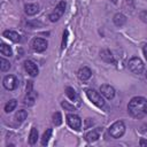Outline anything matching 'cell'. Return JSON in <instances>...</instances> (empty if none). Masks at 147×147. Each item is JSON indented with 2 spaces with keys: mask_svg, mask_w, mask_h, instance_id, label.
<instances>
[{
  "mask_svg": "<svg viewBox=\"0 0 147 147\" xmlns=\"http://www.w3.org/2000/svg\"><path fill=\"white\" fill-rule=\"evenodd\" d=\"M140 18H141V21L147 23V10H144V11L140 13Z\"/></svg>",
  "mask_w": 147,
  "mask_h": 147,
  "instance_id": "83f0119b",
  "label": "cell"
},
{
  "mask_svg": "<svg viewBox=\"0 0 147 147\" xmlns=\"http://www.w3.org/2000/svg\"><path fill=\"white\" fill-rule=\"evenodd\" d=\"M16 106H17V101L15 100V99H11V100H9L6 105H5V113H11L15 108H16Z\"/></svg>",
  "mask_w": 147,
  "mask_h": 147,
  "instance_id": "ffe728a7",
  "label": "cell"
},
{
  "mask_svg": "<svg viewBox=\"0 0 147 147\" xmlns=\"http://www.w3.org/2000/svg\"><path fill=\"white\" fill-rule=\"evenodd\" d=\"M65 6H67L65 1H63V0L60 1V2L55 6L54 10L49 14V16H48L49 21H51V22H57V21L63 16V14H64V11H65Z\"/></svg>",
  "mask_w": 147,
  "mask_h": 147,
  "instance_id": "277c9868",
  "label": "cell"
},
{
  "mask_svg": "<svg viewBox=\"0 0 147 147\" xmlns=\"http://www.w3.org/2000/svg\"><path fill=\"white\" fill-rule=\"evenodd\" d=\"M61 106L64 108V110H69V111H72V110H76L75 106L74 105H70L68 101H62L61 102Z\"/></svg>",
  "mask_w": 147,
  "mask_h": 147,
  "instance_id": "4316f807",
  "label": "cell"
},
{
  "mask_svg": "<svg viewBox=\"0 0 147 147\" xmlns=\"http://www.w3.org/2000/svg\"><path fill=\"white\" fill-rule=\"evenodd\" d=\"M127 67L130 69L131 72L136 74V75H140L142 71H144V62L140 57H137V56H133L129 60V63H127Z\"/></svg>",
  "mask_w": 147,
  "mask_h": 147,
  "instance_id": "3957f363",
  "label": "cell"
},
{
  "mask_svg": "<svg viewBox=\"0 0 147 147\" xmlns=\"http://www.w3.org/2000/svg\"><path fill=\"white\" fill-rule=\"evenodd\" d=\"M3 87L8 91H14L17 87V79L14 75H8L3 78Z\"/></svg>",
  "mask_w": 147,
  "mask_h": 147,
  "instance_id": "9c48e42d",
  "label": "cell"
},
{
  "mask_svg": "<svg viewBox=\"0 0 147 147\" xmlns=\"http://www.w3.org/2000/svg\"><path fill=\"white\" fill-rule=\"evenodd\" d=\"M146 78H147V74H146Z\"/></svg>",
  "mask_w": 147,
  "mask_h": 147,
  "instance_id": "d6a6232c",
  "label": "cell"
},
{
  "mask_svg": "<svg viewBox=\"0 0 147 147\" xmlns=\"http://www.w3.org/2000/svg\"><path fill=\"white\" fill-rule=\"evenodd\" d=\"M139 145H140L141 147H147V139L141 138V139H140V141H139Z\"/></svg>",
  "mask_w": 147,
  "mask_h": 147,
  "instance_id": "f1b7e54d",
  "label": "cell"
},
{
  "mask_svg": "<svg viewBox=\"0 0 147 147\" xmlns=\"http://www.w3.org/2000/svg\"><path fill=\"white\" fill-rule=\"evenodd\" d=\"M31 46H32V49H33L34 52L41 53V52L46 51V48H47V46H48V42H47V40H45V39H42V38H34V39L32 40Z\"/></svg>",
  "mask_w": 147,
  "mask_h": 147,
  "instance_id": "ba28073f",
  "label": "cell"
},
{
  "mask_svg": "<svg viewBox=\"0 0 147 147\" xmlns=\"http://www.w3.org/2000/svg\"><path fill=\"white\" fill-rule=\"evenodd\" d=\"M113 21H114V23H115V25H116V26H122V25H124V24H125V22H126V17H125L123 14L117 13V14H115V15H114Z\"/></svg>",
  "mask_w": 147,
  "mask_h": 147,
  "instance_id": "2e32d148",
  "label": "cell"
},
{
  "mask_svg": "<svg viewBox=\"0 0 147 147\" xmlns=\"http://www.w3.org/2000/svg\"><path fill=\"white\" fill-rule=\"evenodd\" d=\"M36 101V93L33 91V84L32 82H28L26 85V94L24 98V105L26 106H32Z\"/></svg>",
  "mask_w": 147,
  "mask_h": 147,
  "instance_id": "8992f818",
  "label": "cell"
},
{
  "mask_svg": "<svg viewBox=\"0 0 147 147\" xmlns=\"http://www.w3.org/2000/svg\"><path fill=\"white\" fill-rule=\"evenodd\" d=\"M2 36L5 38L11 40L13 42H20L21 41V36L16 31H14V30H6V31H3Z\"/></svg>",
  "mask_w": 147,
  "mask_h": 147,
  "instance_id": "4fadbf2b",
  "label": "cell"
},
{
  "mask_svg": "<svg viewBox=\"0 0 147 147\" xmlns=\"http://www.w3.org/2000/svg\"><path fill=\"white\" fill-rule=\"evenodd\" d=\"M65 118H67L68 125L71 129L76 130V131L80 130V127H82V119H80V117L78 115H76V114H68Z\"/></svg>",
  "mask_w": 147,
  "mask_h": 147,
  "instance_id": "52a82bcc",
  "label": "cell"
},
{
  "mask_svg": "<svg viewBox=\"0 0 147 147\" xmlns=\"http://www.w3.org/2000/svg\"><path fill=\"white\" fill-rule=\"evenodd\" d=\"M127 110L134 118H142L147 115V99L144 96H134L127 105Z\"/></svg>",
  "mask_w": 147,
  "mask_h": 147,
  "instance_id": "6da1fadb",
  "label": "cell"
},
{
  "mask_svg": "<svg viewBox=\"0 0 147 147\" xmlns=\"http://www.w3.org/2000/svg\"><path fill=\"white\" fill-rule=\"evenodd\" d=\"M142 52H144V55H145V59L147 60V44L144 46V48H142Z\"/></svg>",
  "mask_w": 147,
  "mask_h": 147,
  "instance_id": "4dcf8cb0",
  "label": "cell"
},
{
  "mask_svg": "<svg viewBox=\"0 0 147 147\" xmlns=\"http://www.w3.org/2000/svg\"><path fill=\"white\" fill-rule=\"evenodd\" d=\"M0 52H1V54L5 55V56H11V55H13L11 47L8 46V45H6V44H1V46H0Z\"/></svg>",
  "mask_w": 147,
  "mask_h": 147,
  "instance_id": "7402d4cb",
  "label": "cell"
},
{
  "mask_svg": "<svg viewBox=\"0 0 147 147\" xmlns=\"http://www.w3.org/2000/svg\"><path fill=\"white\" fill-rule=\"evenodd\" d=\"M26 117H28V111L24 110V109H21V110H18V111L16 113V115H15V121H16V123L21 124Z\"/></svg>",
  "mask_w": 147,
  "mask_h": 147,
  "instance_id": "ac0fdd59",
  "label": "cell"
},
{
  "mask_svg": "<svg viewBox=\"0 0 147 147\" xmlns=\"http://www.w3.org/2000/svg\"><path fill=\"white\" fill-rule=\"evenodd\" d=\"M100 92H101V94H102L106 99H108V100H111V99H114V96H115V88H114L113 86L108 85V84L101 85V86H100Z\"/></svg>",
  "mask_w": 147,
  "mask_h": 147,
  "instance_id": "8fae6325",
  "label": "cell"
},
{
  "mask_svg": "<svg viewBox=\"0 0 147 147\" xmlns=\"http://www.w3.org/2000/svg\"><path fill=\"white\" fill-rule=\"evenodd\" d=\"M52 118H53V124L55 126H59V125L62 124V115H61V113H59V111L54 113Z\"/></svg>",
  "mask_w": 147,
  "mask_h": 147,
  "instance_id": "d4e9b609",
  "label": "cell"
},
{
  "mask_svg": "<svg viewBox=\"0 0 147 147\" xmlns=\"http://www.w3.org/2000/svg\"><path fill=\"white\" fill-rule=\"evenodd\" d=\"M68 36H69V32H68V30H64V31H63V36H62V42H61V48H62V49H64V48L67 47Z\"/></svg>",
  "mask_w": 147,
  "mask_h": 147,
  "instance_id": "484cf974",
  "label": "cell"
},
{
  "mask_svg": "<svg viewBox=\"0 0 147 147\" xmlns=\"http://www.w3.org/2000/svg\"><path fill=\"white\" fill-rule=\"evenodd\" d=\"M65 94H67V96H68V98H69L71 101L78 100V96H77V93H76V91H75L72 87H70V86L65 87Z\"/></svg>",
  "mask_w": 147,
  "mask_h": 147,
  "instance_id": "44dd1931",
  "label": "cell"
},
{
  "mask_svg": "<svg viewBox=\"0 0 147 147\" xmlns=\"http://www.w3.org/2000/svg\"><path fill=\"white\" fill-rule=\"evenodd\" d=\"M24 11L29 16H33L39 11V5L38 3H26L24 6Z\"/></svg>",
  "mask_w": 147,
  "mask_h": 147,
  "instance_id": "9a60e30c",
  "label": "cell"
},
{
  "mask_svg": "<svg viewBox=\"0 0 147 147\" xmlns=\"http://www.w3.org/2000/svg\"><path fill=\"white\" fill-rule=\"evenodd\" d=\"M100 56H101V59H102L103 61H106V62H108V63H115V60H114L111 53H110L108 49L101 51V52H100Z\"/></svg>",
  "mask_w": 147,
  "mask_h": 147,
  "instance_id": "e0dca14e",
  "label": "cell"
},
{
  "mask_svg": "<svg viewBox=\"0 0 147 147\" xmlns=\"http://www.w3.org/2000/svg\"><path fill=\"white\" fill-rule=\"evenodd\" d=\"M24 69H25V71H26L31 77H36V76L38 75V72H39L37 64H36L33 61H31V60H26V61L24 62Z\"/></svg>",
  "mask_w": 147,
  "mask_h": 147,
  "instance_id": "30bf717a",
  "label": "cell"
},
{
  "mask_svg": "<svg viewBox=\"0 0 147 147\" xmlns=\"http://www.w3.org/2000/svg\"><path fill=\"white\" fill-rule=\"evenodd\" d=\"M85 93H86L88 100H90L93 105H95L96 107L102 108V107L105 106V100H103V98H102L101 94L98 93L95 90H91V88H88V90L85 91Z\"/></svg>",
  "mask_w": 147,
  "mask_h": 147,
  "instance_id": "5b68a950",
  "label": "cell"
},
{
  "mask_svg": "<svg viewBox=\"0 0 147 147\" xmlns=\"http://www.w3.org/2000/svg\"><path fill=\"white\" fill-rule=\"evenodd\" d=\"M101 131H102L101 127H96V129H94V130L88 131V132L85 134V140H86L87 142H94V141H96V140L100 138V132H101Z\"/></svg>",
  "mask_w": 147,
  "mask_h": 147,
  "instance_id": "7c38bea8",
  "label": "cell"
},
{
  "mask_svg": "<svg viewBox=\"0 0 147 147\" xmlns=\"http://www.w3.org/2000/svg\"><path fill=\"white\" fill-rule=\"evenodd\" d=\"M111 2L113 3H117V0H111Z\"/></svg>",
  "mask_w": 147,
  "mask_h": 147,
  "instance_id": "1f68e13d",
  "label": "cell"
},
{
  "mask_svg": "<svg viewBox=\"0 0 147 147\" xmlns=\"http://www.w3.org/2000/svg\"><path fill=\"white\" fill-rule=\"evenodd\" d=\"M91 124H93V121H92L91 118H87V119H86V125H85V127L87 129V127H88Z\"/></svg>",
  "mask_w": 147,
  "mask_h": 147,
  "instance_id": "f546056e",
  "label": "cell"
},
{
  "mask_svg": "<svg viewBox=\"0 0 147 147\" xmlns=\"http://www.w3.org/2000/svg\"><path fill=\"white\" fill-rule=\"evenodd\" d=\"M77 75H78V78H79L80 80L85 82V80H87V79L91 78V76H92V71H91L90 68H87V67H83V68H80V69L78 70Z\"/></svg>",
  "mask_w": 147,
  "mask_h": 147,
  "instance_id": "5bb4252c",
  "label": "cell"
},
{
  "mask_svg": "<svg viewBox=\"0 0 147 147\" xmlns=\"http://www.w3.org/2000/svg\"><path fill=\"white\" fill-rule=\"evenodd\" d=\"M52 137V129H47L44 134H42V138H41V145L42 146H46L49 141V138Z\"/></svg>",
  "mask_w": 147,
  "mask_h": 147,
  "instance_id": "603a6c76",
  "label": "cell"
},
{
  "mask_svg": "<svg viewBox=\"0 0 147 147\" xmlns=\"http://www.w3.org/2000/svg\"><path fill=\"white\" fill-rule=\"evenodd\" d=\"M9 68H10V63H9V61L6 60L5 57H0V69H1V71L5 72V71L9 70Z\"/></svg>",
  "mask_w": 147,
  "mask_h": 147,
  "instance_id": "cb8c5ba5",
  "label": "cell"
},
{
  "mask_svg": "<svg viewBox=\"0 0 147 147\" xmlns=\"http://www.w3.org/2000/svg\"><path fill=\"white\" fill-rule=\"evenodd\" d=\"M108 131H109V134L114 139H118V138H121L125 133V124L122 121H116L115 123H113L109 126Z\"/></svg>",
  "mask_w": 147,
  "mask_h": 147,
  "instance_id": "7a4b0ae2",
  "label": "cell"
},
{
  "mask_svg": "<svg viewBox=\"0 0 147 147\" xmlns=\"http://www.w3.org/2000/svg\"><path fill=\"white\" fill-rule=\"evenodd\" d=\"M37 140H38V130L36 127H32L30 131V134H29V144L34 145V144H37Z\"/></svg>",
  "mask_w": 147,
  "mask_h": 147,
  "instance_id": "d6986e66",
  "label": "cell"
}]
</instances>
